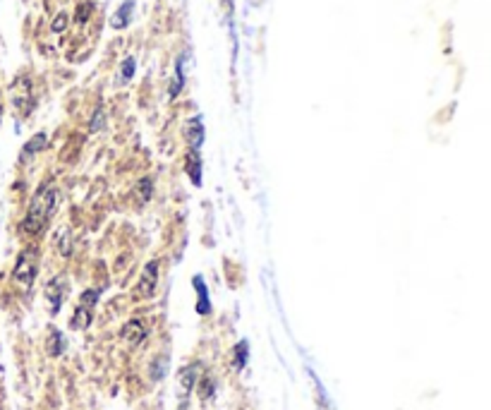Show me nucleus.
Wrapping results in <instances>:
<instances>
[{
	"mask_svg": "<svg viewBox=\"0 0 491 410\" xmlns=\"http://www.w3.org/2000/svg\"><path fill=\"white\" fill-rule=\"evenodd\" d=\"M53 209H55V190L50 185L39 187V192L34 194V199L29 204L27 216L22 221V231L27 236H41L46 231L50 216H53Z\"/></svg>",
	"mask_w": 491,
	"mask_h": 410,
	"instance_id": "1",
	"label": "nucleus"
},
{
	"mask_svg": "<svg viewBox=\"0 0 491 410\" xmlns=\"http://www.w3.org/2000/svg\"><path fill=\"white\" fill-rule=\"evenodd\" d=\"M12 101H15L17 111L27 113L31 109V84L29 79H17V84L12 87Z\"/></svg>",
	"mask_w": 491,
	"mask_h": 410,
	"instance_id": "6",
	"label": "nucleus"
},
{
	"mask_svg": "<svg viewBox=\"0 0 491 410\" xmlns=\"http://www.w3.org/2000/svg\"><path fill=\"white\" fill-rule=\"evenodd\" d=\"M247 355H249V345H247V340H240V343H237L235 348H232V360H230L232 370L240 372V370L244 367V365H247Z\"/></svg>",
	"mask_w": 491,
	"mask_h": 410,
	"instance_id": "10",
	"label": "nucleus"
},
{
	"mask_svg": "<svg viewBox=\"0 0 491 410\" xmlns=\"http://www.w3.org/2000/svg\"><path fill=\"white\" fill-rule=\"evenodd\" d=\"M120 338H123L125 345H130V348H137V345H140L142 340L147 338V326H144L140 319H130L128 324L123 326Z\"/></svg>",
	"mask_w": 491,
	"mask_h": 410,
	"instance_id": "4",
	"label": "nucleus"
},
{
	"mask_svg": "<svg viewBox=\"0 0 491 410\" xmlns=\"http://www.w3.org/2000/svg\"><path fill=\"white\" fill-rule=\"evenodd\" d=\"M36 267H39V257H36V250H22L20 257L15 262V269H12V279L20 283L22 288H29L36 279Z\"/></svg>",
	"mask_w": 491,
	"mask_h": 410,
	"instance_id": "2",
	"label": "nucleus"
},
{
	"mask_svg": "<svg viewBox=\"0 0 491 410\" xmlns=\"http://www.w3.org/2000/svg\"><path fill=\"white\" fill-rule=\"evenodd\" d=\"M199 379V365H187L185 370H180V377H178V389L182 396H187L190 391L194 389V384Z\"/></svg>",
	"mask_w": 491,
	"mask_h": 410,
	"instance_id": "8",
	"label": "nucleus"
},
{
	"mask_svg": "<svg viewBox=\"0 0 491 410\" xmlns=\"http://www.w3.org/2000/svg\"><path fill=\"white\" fill-rule=\"evenodd\" d=\"M98 295H101V290H98V288L84 290V293H81V298H79V305H81V307H86V310H94V305H96Z\"/></svg>",
	"mask_w": 491,
	"mask_h": 410,
	"instance_id": "17",
	"label": "nucleus"
},
{
	"mask_svg": "<svg viewBox=\"0 0 491 410\" xmlns=\"http://www.w3.org/2000/svg\"><path fill=\"white\" fill-rule=\"evenodd\" d=\"M91 324V310H86V307H77L72 314V319H70V326L74 331H81V329H86V326Z\"/></svg>",
	"mask_w": 491,
	"mask_h": 410,
	"instance_id": "12",
	"label": "nucleus"
},
{
	"mask_svg": "<svg viewBox=\"0 0 491 410\" xmlns=\"http://www.w3.org/2000/svg\"><path fill=\"white\" fill-rule=\"evenodd\" d=\"M178 410H187V406H180V408H178Z\"/></svg>",
	"mask_w": 491,
	"mask_h": 410,
	"instance_id": "20",
	"label": "nucleus"
},
{
	"mask_svg": "<svg viewBox=\"0 0 491 410\" xmlns=\"http://www.w3.org/2000/svg\"><path fill=\"white\" fill-rule=\"evenodd\" d=\"M197 384H199V399H201V403H204V401H211L213 394H216V379L206 375V377H199Z\"/></svg>",
	"mask_w": 491,
	"mask_h": 410,
	"instance_id": "13",
	"label": "nucleus"
},
{
	"mask_svg": "<svg viewBox=\"0 0 491 410\" xmlns=\"http://www.w3.org/2000/svg\"><path fill=\"white\" fill-rule=\"evenodd\" d=\"M194 288H197V312L199 314H209L211 312V302H209V293H206V283L201 281V276H194Z\"/></svg>",
	"mask_w": 491,
	"mask_h": 410,
	"instance_id": "9",
	"label": "nucleus"
},
{
	"mask_svg": "<svg viewBox=\"0 0 491 410\" xmlns=\"http://www.w3.org/2000/svg\"><path fill=\"white\" fill-rule=\"evenodd\" d=\"M46 144H48L46 135H43V132H39V135H36L31 142H27V147L22 149V161H27L29 156H36L41 149H46Z\"/></svg>",
	"mask_w": 491,
	"mask_h": 410,
	"instance_id": "11",
	"label": "nucleus"
},
{
	"mask_svg": "<svg viewBox=\"0 0 491 410\" xmlns=\"http://www.w3.org/2000/svg\"><path fill=\"white\" fill-rule=\"evenodd\" d=\"M62 350H65V338H62V333L58 329H53V331H50V336H48V355L58 358Z\"/></svg>",
	"mask_w": 491,
	"mask_h": 410,
	"instance_id": "15",
	"label": "nucleus"
},
{
	"mask_svg": "<svg viewBox=\"0 0 491 410\" xmlns=\"http://www.w3.org/2000/svg\"><path fill=\"white\" fill-rule=\"evenodd\" d=\"M185 140L190 142L192 151H199L201 142H204V123H201L199 116H194L185 123Z\"/></svg>",
	"mask_w": 491,
	"mask_h": 410,
	"instance_id": "7",
	"label": "nucleus"
},
{
	"mask_svg": "<svg viewBox=\"0 0 491 410\" xmlns=\"http://www.w3.org/2000/svg\"><path fill=\"white\" fill-rule=\"evenodd\" d=\"M130 17H132V0H128V3H123L120 5V10L113 15V29H123V27H128V22H130Z\"/></svg>",
	"mask_w": 491,
	"mask_h": 410,
	"instance_id": "14",
	"label": "nucleus"
},
{
	"mask_svg": "<svg viewBox=\"0 0 491 410\" xmlns=\"http://www.w3.org/2000/svg\"><path fill=\"white\" fill-rule=\"evenodd\" d=\"M132 74H135V60L128 58L123 62V67H120V74H118V82H125V79H130Z\"/></svg>",
	"mask_w": 491,
	"mask_h": 410,
	"instance_id": "18",
	"label": "nucleus"
},
{
	"mask_svg": "<svg viewBox=\"0 0 491 410\" xmlns=\"http://www.w3.org/2000/svg\"><path fill=\"white\" fill-rule=\"evenodd\" d=\"M156 283H159V264L156 262H149L147 269H144L142 274V281H140V290H137V295L140 298H151V295L156 293Z\"/></svg>",
	"mask_w": 491,
	"mask_h": 410,
	"instance_id": "5",
	"label": "nucleus"
},
{
	"mask_svg": "<svg viewBox=\"0 0 491 410\" xmlns=\"http://www.w3.org/2000/svg\"><path fill=\"white\" fill-rule=\"evenodd\" d=\"M228 3H230V0H228Z\"/></svg>",
	"mask_w": 491,
	"mask_h": 410,
	"instance_id": "22",
	"label": "nucleus"
},
{
	"mask_svg": "<svg viewBox=\"0 0 491 410\" xmlns=\"http://www.w3.org/2000/svg\"><path fill=\"white\" fill-rule=\"evenodd\" d=\"M0 113H3V104H0Z\"/></svg>",
	"mask_w": 491,
	"mask_h": 410,
	"instance_id": "21",
	"label": "nucleus"
},
{
	"mask_svg": "<svg viewBox=\"0 0 491 410\" xmlns=\"http://www.w3.org/2000/svg\"><path fill=\"white\" fill-rule=\"evenodd\" d=\"M65 293H67V279H65V276H55L53 281H48L46 298L50 302V312H53V314H58L60 305H62V298H65Z\"/></svg>",
	"mask_w": 491,
	"mask_h": 410,
	"instance_id": "3",
	"label": "nucleus"
},
{
	"mask_svg": "<svg viewBox=\"0 0 491 410\" xmlns=\"http://www.w3.org/2000/svg\"><path fill=\"white\" fill-rule=\"evenodd\" d=\"M180 87H182V60L178 62V67H175V84L171 87V96H178Z\"/></svg>",
	"mask_w": 491,
	"mask_h": 410,
	"instance_id": "19",
	"label": "nucleus"
},
{
	"mask_svg": "<svg viewBox=\"0 0 491 410\" xmlns=\"http://www.w3.org/2000/svg\"><path fill=\"white\" fill-rule=\"evenodd\" d=\"M199 170H201V159H199V151H190V159H187V173L194 185H201V178H199Z\"/></svg>",
	"mask_w": 491,
	"mask_h": 410,
	"instance_id": "16",
	"label": "nucleus"
}]
</instances>
